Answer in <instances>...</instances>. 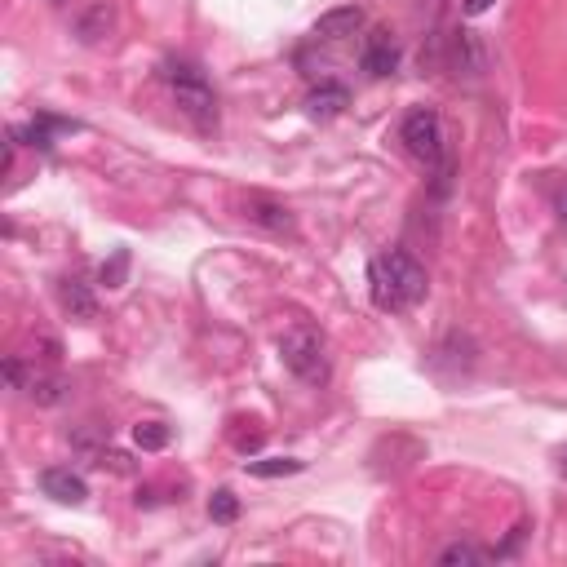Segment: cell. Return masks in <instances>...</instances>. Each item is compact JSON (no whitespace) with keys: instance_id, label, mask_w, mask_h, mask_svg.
Returning a JSON list of instances; mask_svg holds the SVG:
<instances>
[{"instance_id":"cell-1","label":"cell","mask_w":567,"mask_h":567,"mask_svg":"<svg viewBox=\"0 0 567 567\" xmlns=\"http://www.w3.org/2000/svg\"><path fill=\"white\" fill-rule=\"evenodd\" d=\"M368 284H373V302L381 306V311H412L430 288L426 266L404 249H390V253L373 257V266H368Z\"/></svg>"},{"instance_id":"cell-2","label":"cell","mask_w":567,"mask_h":567,"mask_svg":"<svg viewBox=\"0 0 567 567\" xmlns=\"http://www.w3.org/2000/svg\"><path fill=\"white\" fill-rule=\"evenodd\" d=\"M164 80H169L178 111L191 120L195 129H200V133L218 129V98H213V85H209V76H204L200 67L187 63V58H178V63H164Z\"/></svg>"},{"instance_id":"cell-3","label":"cell","mask_w":567,"mask_h":567,"mask_svg":"<svg viewBox=\"0 0 567 567\" xmlns=\"http://www.w3.org/2000/svg\"><path fill=\"white\" fill-rule=\"evenodd\" d=\"M280 359H284L288 373L297 381H306V386H328V377H333L324 333H315V328H306V324L288 328L280 337Z\"/></svg>"},{"instance_id":"cell-4","label":"cell","mask_w":567,"mask_h":567,"mask_svg":"<svg viewBox=\"0 0 567 567\" xmlns=\"http://www.w3.org/2000/svg\"><path fill=\"white\" fill-rule=\"evenodd\" d=\"M399 138H404V147H408L421 164H430V169L448 160V133H443L439 111H430V107L408 111V116H404V129H399Z\"/></svg>"},{"instance_id":"cell-5","label":"cell","mask_w":567,"mask_h":567,"mask_svg":"<svg viewBox=\"0 0 567 567\" xmlns=\"http://www.w3.org/2000/svg\"><path fill=\"white\" fill-rule=\"evenodd\" d=\"M240 213H244V222L262 226V231H271V235H288V240L297 235L293 209H288V204H280V200H271V195H244Z\"/></svg>"},{"instance_id":"cell-6","label":"cell","mask_w":567,"mask_h":567,"mask_svg":"<svg viewBox=\"0 0 567 567\" xmlns=\"http://www.w3.org/2000/svg\"><path fill=\"white\" fill-rule=\"evenodd\" d=\"M359 67H364L373 80H386L390 71L399 67V40L390 36L386 27L368 32V40H364V54H359Z\"/></svg>"},{"instance_id":"cell-7","label":"cell","mask_w":567,"mask_h":567,"mask_svg":"<svg viewBox=\"0 0 567 567\" xmlns=\"http://www.w3.org/2000/svg\"><path fill=\"white\" fill-rule=\"evenodd\" d=\"M40 492L54 497V501H63V505H80L89 497V483L67 466H49V470H40Z\"/></svg>"},{"instance_id":"cell-8","label":"cell","mask_w":567,"mask_h":567,"mask_svg":"<svg viewBox=\"0 0 567 567\" xmlns=\"http://www.w3.org/2000/svg\"><path fill=\"white\" fill-rule=\"evenodd\" d=\"M71 27H76V36L85 40V45H98V40L111 36V27H116V5H111V0H89V5L71 18Z\"/></svg>"},{"instance_id":"cell-9","label":"cell","mask_w":567,"mask_h":567,"mask_svg":"<svg viewBox=\"0 0 567 567\" xmlns=\"http://www.w3.org/2000/svg\"><path fill=\"white\" fill-rule=\"evenodd\" d=\"M359 27H364V9L359 5L328 9V14H319V23H315V40H346V36H355Z\"/></svg>"},{"instance_id":"cell-10","label":"cell","mask_w":567,"mask_h":567,"mask_svg":"<svg viewBox=\"0 0 567 567\" xmlns=\"http://www.w3.org/2000/svg\"><path fill=\"white\" fill-rule=\"evenodd\" d=\"M346 107H350L346 85H319L306 94V116L311 120H333V116H342Z\"/></svg>"},{"instance_id":"cell-11","label":"cell","mask_w":567,"mask_h":567,"mask_svg":"<svg viewBox=\"0 0 567 567\" xmlns=\"http://www.w3.org/2000/svg\"><path fill=\"white\" fill-rule=\"evenodd\" d=\"M58 302H63V311L71 319H80V324H89V319H98V302L94 293H89L80 280H63L58 284Z\"/></svg>"},{"instance_id":"cell-12","label":"cell","mask_w":567,"mask_h":567,"mask_svg":"<svg viewBox=\"0 0 567 567\" xmlns=\"http://www.w3.org/2000/svg\"><path fill=\"white\" fill-rule=\"evenodd\" d=\"M23 390L32 395V404H40V408H54V404H63V399H67V381L58 373H32V381H27Z\"/></svg>"},{"instance_id":"cell-13","label":"cell","mask_w":567,"mask_h":567,"mask_svg":"<svg viewBox=\"0 0 567 567\" xmlns=\"http://www.w3.org/2000/svg\"><path fill=\"white\" fill-rule=\"evenodd\" d=\"M244 470L257 474V479H284V474H302L306 461H297V457H262V461H244Z\"/></svg>"},{"instance_id":"cell-14","label":"cell","mask_w":567,"mask_h":567,"mask_svg":"<svg viewBox=\"0 0 567 567\" xmlns=\"http://www.w3.org/2000/svg\"><path fill=\"white\" fill-rule=\"evenodd\" d=\"M474 563H488V550H479L474 541H452L439 550V567H474Z\"/></svg>"},{"instance_id":"cell-15","label":"cell","mask_w":567,"mask_h":567,"mask_svg":"<svg viewBox=\"0 0 567 567\" xmlns=\"http://www.w3.org/2000/svg\"><path fill=\"white\" fill-rule=\"evenodd\" d=\"M76 125L71 120H54V116H36L32 120V129H27V138H32V147H40V151H49L54 147V133H71Z\"/></svg>"},{"instance_id":"cell-16","label":"cell","mask_w":567,"mask_h":567,"mask_svg":"<svg viewBox=\"0 0 567 567\" xmlns=\"http://www.w3.org/2000/svg\"><path fill=\"white\" fill-rule=\"evenodd\" d=\"M169 439H173V430L164 426V421H142V426H133V443H138L142 452H160V448H169Z\"/></svg>"},{"instance_id":"cell-17","label":"cell","mask_w":567,"mask_h":567,"mask_svg":"<svg viewBox=\"0 0 567 567\" xmlns=\"http://www.w3.org/2000/svg\"><path fill=\"white\" fill-rule=\"evenodd\" d=\"M209 519L213 523H235L240 519V497H235L231 488H218L213 492V501H209Z\"/></svg>"},{"instance_id":"cell-18","label":"cell","mask_w":567,"mask_h":567,"mask_svg":"<svg viewBox=\"0 0 567 567\" xmlns=\"http://www.w3.org/2000/svg\"><path fill=\"white\" fill-rule=\"evenodd\" d=\"M125 271H129V253H116L107 266H102V284L120 288V284H125Z\"/></svg>"},{"instance_id":"cell-19","label":"cell","mask_w":567,"mask_h":567,"mask_svg":"<svg viewBox=\"0 0 567 567\" xmlns=\"http://www.w3.org/2000/svg\"><path fill=\"white\" fill-rule=\"evenodd\" d=\"M262 430H235V435H231V443H235V452H244V457H249V452H257V448H262Z\"/></svg>"},{"instance_id":"cell-20","label":"cell","mask_w":567,"mask_h":567,"mask_svg":"<svg viewBox=\"0 0 567 567\" xmlns=\"http://www.w3.org/2000/svg\"><path fill=\"white\" fill-rule=\"evenodd\" d=\"M5 381H9L14 390L27 386V381H23V364H18V359H5Z\"/></svg>"},{"instance_id":"cell-21","label":"cell","mask_w":567,"mask_h":567,"mask_svg":"<svg viewBox=\"0 0 567 567\" xmlns=\"http://www.w3.org/2000/svg\"><path fill=\"white\" fill-rule=\"evenodd\" d=\"M461 9H466L470 18H479V14H488L492 9V0H461Z\"/></svg>"},{"instance_id":"cell-22","label":"cell","mask_w":567,"mask_h":567,"mask_svg":"<svg viewBox=\"0 0 567 567\" xmlns=\"http://www.w3.org/2000/svg\"><path fill=\"white\" fill-rule=\"evenodd\" d=\"M554 213H559V218L567 222V182H563L559 191H554Z\"/></svg>"},{"instance_id":"cell-23","label":"cell","mask_w":567,"mask_h":567,"mask_svg":"<svg viewBox=\"0 0 567 567\" xmlns=\"http://www.w3.org/2000/svg\"><path fill=\"white\" fill-rule=\"evenodd\" d=\"M559 470L567 474V448H559Z\"/></svg>"}]
</instances>
